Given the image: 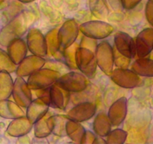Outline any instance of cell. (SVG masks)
<instances>
[{
	"label": "cell",
	"mask_w": 153,
	"mask_h": 144,
	"mask_svg": "<svg viewBox=\"0 0 153 144\" xmlns=\"http://www.w3.org/2000/svg\"><path fill=\"white\" fill-rule=\"evenodd\" d=\"M61 73L49 68H42L28 76L27 83L32 90L50 87L57 81Z\"/></svg>",
	"instance_id": "obj_2"
},
{
	"label": "cell",
	"mask_w": 153,
	"mask_h": 144,
	"mask_svg": "<svg viewBox=\"0 0 153 144\" xmlns=\"http://www.w3.org/2000/svg\"><path fill=\"white\" fill-rule=\"evenodd\" d=\"M128 113V100L126 97H121L115 101L109 108V119L113 126H119L126 120Z\"/></svg>",
	"instance_id": "obj_15"
},
{
	"label": "cell",
	"mask_w": 153,
	"mask_h": 144,
	"mask_svg": "<svg viewBox=\"0 0 153 144\" xmlns=\"http://www.w3.org/2000/svg\"><path fill=\"white\" fill-rule=\"evenodd\" d=\"M4 2H5V0H0V5H2Z\"/></svg>",
	"instance_id": "obj_40"
},
{
	"label": "cell",
	"mask_w": 153,
	"mask_h": 144,
	"mask_svg": "<svg viewBox=\"0 0 153 144\" xmlns=\"http://www.w3.org/2000/svg\"><path fill=\"white\" fill-rule=\"evenodd\" d=\"M50 87L35 90V93H36L37 98H39L40 99H42L44 102H45L47 104H48L51 107V92H50Z\"/></svg>",
	"instance_id": "obj_33"
},
{
	"label": "cell",
	"mask_w": 153,
	"mask_h": 144,
	"mask_svg": "<svg viewBox=\"0 0 153 144\" xmlns=\"http://www.w3.org/2000/svg\"><path fill=\"white\" fill-rule=\"evenodd\" d=\"M26 44L29 50L34 55L45 57L48 53L46 37L37 28H31L26 37Z\"/></svg>",
	"instance_id": "obj_9"
},
{
	"label": "cell",
	"mask_w": 153,
	"mask_h": 144,
	"mask_svg": "<svg viewBox=\"0 0 153 144\" xmlns=\"http://www.w3.org/2000/svg\"><path fill=\"white\" fill-rule=\"evenodd\" d=\"M136 56L146 57L153 50V28H146L137 35L135 40Z\"/></svg>",
	"instance_id": "obj_13"
},
{
	"label": "cell",
	"mask_w": 153,
	"mask_h": 144,
	"mask_svg": "<svg viewBox=\"0 0 153 144\" xmlns=\"http://www.w3.org/2000/svg\"><path fill=\"white\" fill-rule=\"evenodd\" d=\"M51 107L59 110H65L71 99V92L54 83L50 87Z\"/></svg>",
	"instance_id": "obj_16"
},
{
	"label": "cell",
	"mask_w": 153,
	"mask_h": 144,
	"mask_svg": "<svg viewBox=\"0 0 153 144\" xmlns=\"http://www.w3.org/2000/svg\"><path fill=\"white\" fill-rule=\"evenodd\" d=\"M97 136L95 134L92 133L91 131H86L82 138L81 143H89L93 144L95 143V141L96 140Z\"/></svg>",
	"instance_id": "obj_36"
},
{
	"label": "cell",
	"mask_w": 153,
	"mask_h": 144,
	"mask_svg": "<svg viewBox=\"0 0 153 144\" xmlns=\"http://www.w3.org/2000/svg\"><path fill=\"white\" fill-rule=\"evenodd\" d=\"M14 81L11 74L5 71H0V100L8 99L12 94Z\"/></svg>",
	"instance_id": "obj_25"
},
{
	"label": "cell",
	"mask_w": 153,
	"mask_h": 144,
	"mask_svg": "<svg viewBox=\"0 0 153 144\" xmlns=\"http://www.w3.org/2000/svg\"><path fill=\"white\" fill-rule=\"evenodd\" d=\"M57 32H58V29H53L50 32H48V33L45 36L47 44H48V52L53 56H56L58 53H61L59 50V46Z\"/></svg>",
	"instance_id": "obj_27"
},
{
	"label": "cell",
	"mask_w": 153,
	"mask_h": 144,
	"mask_svg": "<svg viewBox=\"0 0 153 144\" xmlns=\"http://www.w3.org/2000/svg\"><path fill=\"white\" fill-rule=\"evenodd\" d=\"M96 111L97 106L95 103L89 101H82L72 107L66 116L69 120L81 123L95 117Z\"/></svg>",
	"instance_id": "obj_10"
},
{
	"label": "cell",
	"mask_w": 153,
	"mask_h": 144,
	"mask_svg": "<svg viewBox=\"0 0 153 144\" xmlns=\"http://www.w3.org/2000/svg\"><path fill=\"white\" fill-rule=\"evenodd\" d=\"M33 125L26 116H23L12 120L7 128V133L11 137H22L30 132Z\"/></svg>",
	"instance_id": "obj_17"
},
{
	"label": "cell",
	"mask_w": 153,
	"mask_h": 144,
	"mask_svg": "<svg viewBox=\"0 0 153 144\" xmlns=\"http://www.w3.org/2000/svg\"><path fill=\"white\" fill-rule=\"evenodd\" d=\"M115 49L121 55L132 59L136 56L135 41L128 33L122 31L116 32L114 35Z\"/></svg>",
	"instance_id": "obj_12"
},
{
	"label": "cell",
	"mask_w": 153,
	"mask_h": 144,
	"mask_svg": "<svg viewBox=\"0 0 153 144\" xmlns=\"http://www.w3.org/2000/svg\"><path fill=\"white\" fill-rule=\"evenodd\" d=\"M112 123L108 115L104 112L97 114L93 121V130L97 136L106 137L111 131Z\"/></svg>",
	"instance_id": "obj_21"
},
{
	"label": "cell",
	"mask_w": 153,
	"mask_h": 144,
	"mask_svg": "<svg viewBox=\"0 0 153 144\" xmlns=\"http://www.w3.org/2000/svg\"><path fill=\"white\" fill-rule=\"evenodd\" d=\"M6 48L10 58L17 65L23 61L29 50L27 44L22 38L14 39Z\"/></svg>",
	"instance_id": "obj_19"
},
{
	"label": "cell",
	"mask_w": 153,
	"mask_h": 144,
	"mask_svg": "<svg viewBox=\"0 0 153 144\" xmlns=\"http://www.w3.org/2000/svg\"><path fill=\"white\" fill-rule=\"evenodd\" d=\"M141 1L142 0H122V2H123V8L126 10H131L137 6Z\"/></svg>",
	"instance_id": "obj_37"
},
{
	"label": "cell",
	"mask_w": 153,
	"mask_h": 144,
	"mask_svg": "<svg viewBox=\"0 0 153 144\" xmlns=\"http://www.w3.org/2000/svg\"><path fill=\"white\" fill-rule=\"evenodd\" d=\"M50 106L44 102L42 99L37 98L32 100L29 105L26 107V117L29 121L35 124L48 114Z\"/></svg>",
	"instance_id": "obj_18"
},
{
	"label": "cell",
	"mask_w": 153,
	"mask_h": 144,
	"mask_svg": "<svg viewBox=\"0 0 153 144\" xmlns=\"http://www.w3.org/2000/svg\"><path fill=\"white\" fill-rule=\"evenodd\" d=\"M25 116L24 111L15 101L8 99L0 100V117L8 120H14Z\"/></svg>",
	"instance_id": "obj_20"
},
{
	"label": "cell",
	"mask_w": 153,
	"mask_h": 144,
	"mask_svg": "<svg viewBox=\"0 0 153 144\" xmlns=\"http://www.w3.org/2000/svg\"><path fill=\"white\" fill-rule=\"evenodd\" d=\"M65 131L66 136L68 137L71 140L77 143H81L82 138L86 130L80 122L68 119L66 122Z\"/></svg>",
	"instance_id": "obj_24"
},
{
	"label": "cell",
	"mask_w": 153,
	"mask_h": 144,
	"mask_svg": "<svg viewBox=\"0 0 153 144\" xmlns=\"http://www.w3.org/2000/svg\"><path fill=\"white\" fill-rule=\"evenodd\" d=\"M107 2L116 12H120L123 8L122 0H107Z\"/></svg>",
	"instance_id": "obj_38"
},
{
	"label": "cell",
	"mask_w": 153,
	"mask_h": 144,
	"mask_svg": "<svg viewBox=\"0 0 153 144\" xmlns=\"http://www.w3.org/2000/svg\"><path fill=\"white\" fill-rule=\"evenodd\" d=\"M77 48L75 43L73 45H71L69 48H66L62 53V55L64 57L65 65L69 69H76V63H75V53L76 50Z\"/></svg>",
	"instance_id": "obj_31"
},
{
	"label": "cell",
	"mask_w": 153,
	"mask_h": 144,
	"mask_svg": "<svg viewBox=\"0 0 153 144\" xmlns=\"http://www.w3.org/2000/svg\"><path fill=\"white\" fill-rule=\"evenodd\" d=\"M83 35L95 40H102L110 36L114 31V27L103 20H90L79 26Z\"/></svg>",
	"instance_id": "obj_5"
},
{
	"label": "cell",
	"mask_w": 153,
	"mask_h": 144,
	"mask_svg": "<svg viewBox=\"0 0 153 144\" xmlns=\"http://www.w3.org/2000/svg\"><path fill=\"white\" fill-rule=\"evenodd\" d=\"M89 9L96 18L102 20L109 14L107 0H89Z\"/></svg>",
	"instance_id": "obj_26"
},
{
	"label": "cell",
	"mask_w": 153,
	"mask_h": 144,
	"mask_svg": "<svg viewBox=\"0 0 153 144\" xmlns=\"http://www.w3.org/2000/svg\"><path fill=\"white\" fill-rule=\"evenodd\" d=\"M145 16L147 22L153 27V0H148L146 5Z\"/></svg>",
	"instance_id": "obj_35"
},
{
	"label": "cell",
	"mask_w": 153,
	"mask_h": 144,
	"mask_svg": "<svg viewBox=\"0 0 153 144\" xmlns=\"http://www.w3.org/2000/svg\"><path fill=\"white\" fill-rule=\"evenodd\" d=\"M32 89L28 85L27 81L23 77L17 76L14 82L12 95L14 101L22 108H26L32 101Z\"/></svg>",
	"instance_id": "obj_11"
},
{
	"label": "cell",
	"mask_w": 153,
	"mask_h": 144,
	"mask_svg": "<svg viewBox=\"0 0 153 144\" xmlns=\"http://www.w3.org/2000/svg\"><path fill=\"white\" fill-rule=\"evenodd\" d=\"M30 18L25 12H20L11 19L0 30V45L6 48L14 39L22 38L28 31Z\"/></svg>",
	"instance_id": "obj_1"
},
{
	"label": "cell",
	"mask_w": 153,
	"mask_h": 144,
	"mask_svg": "<svg viewBox=\"0 0 153 144\" xmlns=\"http://www.w3.org/2000/svg\"><path fill=\"white\" fill-rule=\"evenodd\" d=\"M130 59L121 55L116 49H114V65L118 68H126L130 65Z\"/></svg>",
	"instance_id": "obj_32"
},
{
	"label": "cell",
	"mask_w": 153,
	"mask_h": 144,
	"mask_svg": "<svg viewBox=\"0 0 153 144\" xmlns=\"http://www.w3.org/2000/svg\"><path fill=\"white\" fill-rule=\"evenodd\" d=\"M53 116L47 115L34 124V134L38 138H44L49 136L53 131Z\"/></svg>",
	"instance_id": "obj_23"
},
{
	"label": "cell",
	"mask_w": 153,
	"mask_h": 144,
	"mask_svg": "<svg viewBox=\"0 0 153 144\" xmlns=\"http://www.w3.org/2000/svg\"><path fill=\"white\" fill-rule=\"evenodd\" d=\"M76 68L88 78L92 79L96 74L97 65L95 52L88 48L78 47L75 53Z\"/></svg>",
	"instance_id": "obj_4"
},
{
	"label": "cell",
	"mask_w": 153,
	"mask_h": 144,
	"mask_svg": "<svg viewBox=\"0 0 153 144\" xmlns=\"http://www.w3.org/2000/svg\"><path fill=\"white\" fill-rule=\"evenodd\" d=\"M107 144H123L128 138V132L120 128L110 131L106 137Z\"/></svg>",
	"instance_id": "obj_28"
},
{
	"label": "cell",
	"mask_w": 153,
	"mask_h": 144,
	"mask_svg": "<svg viewBox=\"0 0 153 144\" xmlns=\"http://www.w3.org/2000/svg\"><path fill=\"white\" fill-rule=\"evenodd\" d=\"M131 70L140 77H153V60L146 57L138 58L131 64Z\"/></svg>",
	"instance_id": "obj_22"
},
{
	"label": "cell",
	"mask_w": 153,
	"mask_h": 144,
	"mask_svg": "<svg viewBox=\"0 0 153 144\" xmlns=\"http://www.w3.org/2000/svg\"><path fill=\"white\" fill-rule=\"evenodd\" d=\"M97 42L95 39H90V38H88L85 35H83L81 39V43H80V47H83V48H88V49L91 50L93 52H95V50L97 48Z\"/></svg>",
	"instance_id": "obj_34"
},
{
	"label": "cell",
	"mask_w": 153,
	"mask_h": 144,
	"mask_svg": "<svg viewBox=\"0 0 153 144\" xmlns=\"http://www.w3.org/2000/svg\"><path fill=\"white\" fill-rule=\"evenodd\" d=\"M79 32L80 29L78 24L74 19L68 20L62 25L57 32L59 46L61 53L66 48H69L75 43Z\"/></svg>",
	"instance_id": "obj_8"
},
{
	"label": "cell",
	"mask_w": 153,
	"mask_h": 144,
	"mask_svg": "<svg viewBox=\"0 0 153 144\" xmlns=\"http://www.w3.org/2000/svg\"><path fill=\"white\" fill-rule=\"evenodd\" d=\"M17 65L11 60L8 53L0 48V71H5L8 73L16 72Z\"/></svg>",
	"instance_id": "obj_30"
},
{
	"label": "cell",
	"mask_w": 153,
	"mask_h": 144,
	"mask_svg": "<svg viewBox=\"0 0 153 144\" xmlns=\"http://www.w3.org/2000/svg\"><path fill=\"white\" fill-rule=\"evenodd\" d=\"M112 81L124 89H133L142 84L140 76L137 74L131 69L128 68H117L110 75Z\"/></svg>",
	"instance_id": "obj_7"
},
{
	"label": "cell",
	"mask_w": 153,
	"mask_h": 144,
	"mask_svg": "<svg viewBox=\"0 0 153 144\" xmlns=\"http://www.w3.org/2000/svg\"><path fill=\"white\" fill-rule=\"evenodd\" d=\"M18 1L22 3H30V2H34L35 0H18Z\"/></svg>",
	"instance_id": "obj_39"
},
{
	"label": "cell",
	"mask_w": 153,
	"mask_h": 144,
	"mask_svg": "<svg viewBox=\"0 0 153 144\" xmlns=\"http://www.w3.org/2000/svg\"><path fill=\"white\" fill-rule=\"evenodd\" d=\"M46 60L43 57L38 56L36 55L26 56L23 61L17 65L16 74L20 77H28L32 74L33 72L36 71L38 69L42 68L45 66Z\"/></svg>",
	"instance_id": "obj_14"
},
{
	"label": "cell",
	"mask_w": 153,
	"mask_h": 144,
	"mask_svg": "<svg viewBox=\"0 0 153 144\" xmlns=\"http://www.w3.org/2000/svg\"><path fill=\"white\" fill-rule=\"evenodd\" d=\"M55 83L71 93L84 92L89 86L88 77L81 72L76 71L65 73L60 76Z\"/></svg>",
	"instance_id": "obj_3"
},
{
	"label": "cell",
	"mask_w": 153,
	"mask_h": 144,
	"mask_svg": "<svg viewBox=\"0 0 153 144\" xmlns=\"http://www.w3.org/2000/svg\"><path fill=\"white\" fill-rule=\"evenodd\" d=\"M68 118L67 116L53 115V127L52 133L59 137L66 136L65 126Z\"/></svg>",
	"instance_id": "obj_29"
},
{
	"label": "cell",
	"mask_w": 153,
	"mask_h": 144,
	"mask_svg": "<svg viewBox=\"0 0 153 144\" xmlns=\"http://www.w3.org/2000/svg\"><path fill=\"white\" fill-rule=\"evenodd\" d=\"M98 67L104 74L110 76L114 66V48L107 41H103L97 45L95 51Z\"/></svg>",
	"instance_id": "obj_6"
},
{
	"label": "cell",
	"mask_w": 153,
	"mask_h": 144,
	"mask_svg": "<svg viewBox=\"0 0 153 144\" xmlns=\"http://www.w3.org/2000/svg\"><path fill=\"white\" fill-rule=\"evenodd\" d=\"M152 51H153V50H152Z\"/></svg>",
	"instance_id": "obj_41"
}]
</instances>
